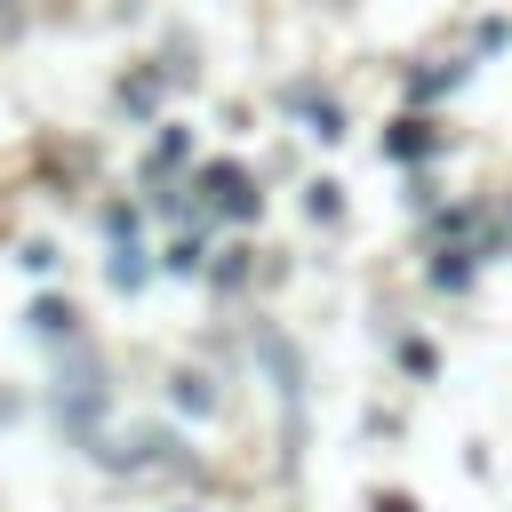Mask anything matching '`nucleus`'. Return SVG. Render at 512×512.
<instances>
[{
    "mask_svg": "<svg viewBox=\"0 0 512 512\" xmlns=\"http://www.w3.org/2000/svg\"><path fill=\"white\" fill-rule=\"evenodd\" d=\"M200 192H208V208H224V216H248V208H256V192H248V176H240V168H208V176H200Z\"/></svg>",
    "mask_w": 512,
    "mask_h": 512,
    "instance_id": "1",
    "label": "nucleus"
}]
</instances>
